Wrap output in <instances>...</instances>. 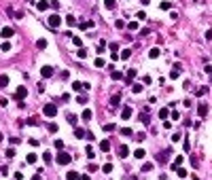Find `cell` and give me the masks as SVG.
Wrapping results in <instances>:
<instances>
[{
	"mask_svg": "<svg viewBox=\"0 0 212 180\" xmlns=\"http://www.w3.org/2000/svg\"><path fill=\"white\" fill-rule=\"evenodd\" d=\"M206 40H212V30H206Z\"/></svg>",
	"mask_w": 212,
	"mask_h": 180,
	"instance_id": "cell-61",
	"label": "cell"
},
{
	"mask_svg": "<svg viewBox=\"0 0 212 180\" xmlns=\"http://www.w3.org/2000/svg\"><path fill=\"white\" fill-rule=\"evenodd\" d=\"M140 121H142L144 125H149V123H151V119H149V114H146V112H142V114H140Z\"/></svg>",
	"mask_w": 212,
	"mask_h": 180,
	"instance_id": "cell-33",
	"label": "cell"
},
{
	"mask_svg": "<svg viewBox=\"0 0 212 180\" xmlns=\"http://www.w3.org/2000/svg\"><path fill=\"white\" fill-rule=\"evenodd\" d=\"M127 155H129V148H127L125 144H121V146H119V157H121V159H125Z\"/></svg>",
	"mask_w": 212,
	"mask_h": 180,
	"instance_id": "cell-9",
	"label": "cell"
},
{
	"mask_svg": "<svg viewBox=\"0 0 212 180\" xmlns=\"http://www.w3.org/2000/svg\"><path fill=\"white\" fill-rule=\"evenodd\" d=\"M15 180H24V174H21V172H15Z\"/></svg>",
	"mask_w": 212,
	"mask_h": 180,
	"instance_id": "cell-60",
	"label": "cell"
},
{
	"mask_svg": "<svg viewBox=\"0 0 212 180\" xmlns=\"http://www.w3.org/2000/svg\"><path fill=\"white\" fill-rule=\"evenodd\" d=\"M170 117H172V119H174V121H178V119H180V114H178V112H176V110H174V112H172V114H170Z\"/></svg>",
	"mask_w": 212,
	"mask_h": 180,
	"instance_id": "cell-57",
	"label": "cell"
},
{
	"mask_svg": "<svg viewBox=\"0 0 212 180\" xmlns=\"http://www.w3.org/2000/svg\"><path fill=\"white\" fill-rule=\"evenodd\" d=\"M34 180H42V178H40V174H34Z\"/></svg>",
	"mask_w": 212,
	"mask_h": 180,
	"instance_id": "cell-62",
	"label": "cell"
},
{
	"mask_svg": "<svg viewBox=\"0 0 212 180\" xmlns=\"http://www.w3.org/2000/svg\"><path fill=\"white\" fill-rule=\"evenodd\" d=\"M4 155H7V157H9V159H13V157H15V148H9L7 152H4Z\"/></svg>",
	"mask_w": 212,
	"mask_h": 180,
	"instance_id": "cell-46",
	"label": "cell"
},
{
	"mask_svg": "<svg viewBox=\"0 0 212 180\" xmlns=\"http://www.w3.org/2000/svg\"><path fill=\"white\" fill-rule=\"evenodd\" d=\"M159 55H161V51H159V49H157V47H153V49H151V51H149V57H151V59H157Z\"/></svg>",
	"mask_w": 212,
	"mask_h": 180,
	"instance_id": "cell-15",
	"label": "cell"
},
{
	"mask_svg": "<svg viewBox=\"0 0 212 180\" xmlns=\"http://www.w3.org/2000/svg\"><path fill=\"white\" fill-rule=\"evenodd\" d=\"M36 47H38V49H47V40H45V38H38V40H36Z\"/></svg>",
	"mask_w": 212,
	"mask_h": 180,
	"instance_id": "cell-30",
	"label": "cell"
},
{
	"mask_svg": "<svg viewBox=\"0 0 212 180\" xmlns=\"http://www.w3.org/2000/svg\"><path fill=\"white\" fill-rule=\"evenodd\" d=\"M2 140H4V136H2V134H0V142H2Z\"/></svg>",
	"mask_w": 212,
	"mask_h": 180,
	"instance_id": "cell-63",
	"label": "cell"
},
{
	"mask_svg": "<svg viewBox=\"0 0 212 180\" xmlns=\"http://www.w3.org/2000/svg\"><path fill=\"white\" fill-rule=\"evenodd\" d=\"M100 150L108 152V150H110V142H108V140H102V142H100Z\"/></svg>",
	"mask_w": 212,
	"mask_h": 180,
	"instance_id": "cell-18",
	"label": "cell"
},
{
	"mask_svg": "<svg viewBox=\"0 0 212 180\" xmlns=\"http://www.w3.org/2000/svg\"><path fill=\"white\" fill-rule=\"evenodd\" d=\"M180 138H182L180 134H174V136H172V142H178V140H180Z\"/></svg>",
	"mask_w": 212,
	"mask_h": 180,
	"instance_id": "cell-56",
	"label": "cell"
},
{
	"mask_svg": "<svg viewBox=\"0 0 212 180\" xmlns=\"http://www.w3.org/2000/svg\"><path fill=\"white\" fill-rule=\"evenodd\" d=\"M168 155H172V152H170V150L159 152V155H157V161H159V163H166V161H168Z\"/></svg>",
	"mask_w": 212,
	"mask_h": 180,
	"instance_id": "cell-12",
	"label": "cell"
},
{
	"mask_svg": "<svg viewBox=\"0 0 212 180\" xmlns=\"http://www.w3.org/2000/svg\"><path fill=\"white\" fill-rule=\"evenodd\" d=\"M94 26H96L94 21H83V24H79V28L81 30H89V28H94Z\"/></svg>",
	"mask_w": 212,
	"mask_h": 180,
	"instance_id": "cell-19",
	"label": "cell"
},
{
	"mask_svg": "<svg viewBox=\"0 0 212 180\" xmlns=\"http://www.w3.org/2000/svg\"><path fill=\"white\" fill-rule=\"evenodd\" d=\"M102 129H104V132H112V129H115V123H106Z\"/></svg>",
	"mask_w": 212,
	"mask_h": 180,
	"instance_id": "cell-39",
	"label": "cell"
},
{
	"mask_svg": "<svg viewBox=\"0 0 212 180\" xmlns=\"http://www.w3.org/2000/svg\"><path fill=\"white\" fill-rule=\"evenodd\" d=\"M129 117H132V108H129V106H125V108L121 110V119H123V121H127Z\"/></svg>",
	"mask_w": 212,
	"mask_h": 180,
	"instance_id": "cell-10",
	"label": "cell"
},
{
	"mask_svg": "<svg viewBox=\"0 0 212 180\" xmlns=\"http://www.w3.org/2000/svg\"><path fill=\"white\" fill-rule=\"evenodd\" d=\"M170 79H178V70H176V68H174L172 72H170Z\"/></svg>",
	"mask_w": 212,
	"mask_h": 180,
	"instance_id": "cell-54",
	"label": "cell"
},
{
	"mask_svg": "<svg viewBox=\"0 0 212 180\" xmlns=\"http://www.w3.org/2000/svg\"><path fill=\"white\" fill-rule=\"evenodd\" d=\"M36 161H38V155H34V152L26 157V163H36Z\"/></svg>",
	"mask_w": 212,
	"mask_h": 180,
	"instance_id": "cell-23",
	"label": "cell"
},
{
	"mask_svg": "<svg viewBox=\"0 0 212 180\" xmlns=\"http://www.w3.org/2000/svg\"><path fill=\"white\" fill-rule=\"evenodd\" d=\"M115 26H117L119 30H123V28H125V21H123V19H117V24H115Z\"/></svg>",
	"mask_w": 212,
	"mask_h": 180,
	"instance_id": "cell-43",
	"label": "cell"
},
{
	"mask_svg": "<svg viewBox=\"0 0 212 180\" xmlns=\"http://www.w3.org/2000/svg\"><path fill=\"white\" fill-rule=\"evenodd\" d=\"M66 24H68V26H74V24H77V17H74V15H68V17H66Z\"/></svg>",
	"mask_w": 212,
	"mask_h": 180,
	"instance_id": "cell-34",
	"label": "cell"
},
{
	"mask_svg": "<svg viewBox=\"0 0 212 180\" xmlns=\"http://www.w3.org/2000/svg\"><path fill=\"white\" fill-rule=\"evenodd\" d=\"M151 170H153V163H144L142 165V172H151Z\"/></svg>",
	"mask_w": 212,
	"mask_h": 180,
	"instance_id": "cell-44",
	"label": "cell"
},
{
	"mask_svg": "<svg viewBox=\"0 0 212 180\" xmlns=\"http://www.w3.org/2000/svg\"><path fill=\"white\" fill-rule=\"evenodd\" d=\"M182 146H184V152H189V148H191V144H189V140H184V144H182Z\"/></svg>",
	"mask_w": 212,
	"mask_h": 180,
	"instance_id": "cell-58",
	"label": "cell"
},
{
	"mask_svg": "<svg viewBox=\"0 0 212 180\" xmlns=\"http://www.w3.org/2000/svg\"><path fill=\"white\" fill-rule=\"evenodd\" d=\"M182 161H184V157H182V155H178L176 159H174V165H172V167H174V170H176V167H180V163H182Z\"/></svg>",
	"mask_w": 212,
	"mask_h": 180,
	"instance_id": "cell-22",
	"label": "cell"
},
{
	"mask_svg": "<svg viewBox=\"0 0 212 180\" xmlns=\"http://www.w3.org/2000/svg\"><path fill=\"white\" fill-rule=\"evenodd\" d=\"M115 4H117V0H104V7L106 9H115Z\"/></svg>",
	"mask_w": 212,
	"mask_h": 180,
	"instance_id": "cell-31",
	"label": "cell"
},
{
	"mask_svg": "<svg viewBox=\"0 0 212 180\" xmlns=\"http://www.w3.org/2000/svg\"><path fill=\"white\" fill-rule=\"evenodd\" d=\"M53 74H55V70H53L51 66H42L40 68V76H42V79H51Z\"/></svg>",
	"mask_w": 212,
	"mask_h": 180,
	"instance_id": "cell-4",
	"label": "cell"
},
{
	"mask_svg": "<svg viewBox=\"0 0 212 180\" xmlns=\"http://www.w3.org/2000/svg\"><path fill=\"white\" fill-rule=\"evenodd\" d=\"M26 95H28V89H26V87H17V91H15V100H24Z\"/></svg>",
	"mask_w": 212,
	"mask_h": 180,
	"instance_id": "cell-5",
	"label": "cell"
},
{
	"mask_svg": "<svg viewBox=\"0 0 212 180\" xmlns=\"http://www.w3.org/2000/svg\"><path fill=\"white\" fill-rule=\"evenodd\" d=\"M134 157H136V159H144L146 152H144L142 148H136V150H134Z\"/></svg>",
	"mask_w": 212,
	"mask_h": 180,
	"instance_id": "cell-21",
	"label": "cell"
},
{
	"mask_svg": "<svg viewBox=\"0 0 212 180\" xmlns=\"http://www.w3.org/2000/svg\"><path fill=\"white\" fill-rule=\"evenodd\" d=\"M85 155H87V157H89V159H94V157H96V155H94V148H91V146H87V150H85Z\"/></svg>",
	"mask_w": 212,
	"mask_h": 180,
	"instance_id": "cell-37",
	"label": "cell"
},
{
	"mask_svg": "<svg viewBox=\"0 0 212 180\" xmlns=\"http://www.w3.org/2000/svg\"><path fill=\"white\" fill-rule=\"evenodd\" d=\"M110 79L112 81H119V79H121V72H110Z\"/></svg>",
	"mask_w": 212,
	"mask_h": 180,
	"instance_id": "cell-48",
	"label": "cell"
},
{
	"mask_svg": "<svg viewBox=\"0 0 212 180\" xmlns=\"http://www.w3.org/2000/svg\"><path fill=\"white\" fill-rule=\"evenodd\" d=\"M66 180H83V176H81L79 172H68L66 174Z\"/></svg>",
	"mask_w": 212,
	"mask_h": 180,
	"instance_id": "cell-8",
	"label": "cell"
},
{
	"mask_svg": "<svg viewBox=\"0 0 212 180\" xmlns=\"http://www.w3.org/2000/svg\"><path fill=\"white\" fill-rule=\"evenodd\" d=\"M127 28L132 30V32H134V30H138V21H129V24H127Z\"/></svg>",
	"mask_w": 212,
	"mask_h": 180,
	"instance_id": "cell-38",
	"label": "cell"
},
{
	"mask_svg": "<svg viewBox=\"0 0 212 180\" xmlns=\"http://www.w3.org/2000/svg\"><path fill=\"white\" fill-rule=\"evenodd\" d=\"M119 102H121V93H115L110 97V106H119Z\"/></svg>",
	"mask_w": 212,
	"mask_h": 180,
	"instance_id": "cell-17",
	"label": "cell"
},
{
	"mask_svg": "<svg viewBox=\"0 0 212 180\" xmlns=\"http://www.w3.org/2000/svg\"><path fill=\"white\" fill-rule=\"evenodd\" d=\"M55 148H59V150L64 148V142H62V140H55Z\"/></svg>",
	"mask_w": 212,
	"mask_h": 180,
	"instance_id": "cell-55",
	"label": "cell"
},
{
	"mask_svg": "<svg viewBox=\"0 0 212 180\" xmlns=\"http://www.w3.org/2000/svg\"><path fill=\"white\" fill-rule=\"evenodd\" d=\"M108 49H110V51H117V49H119V42H110V45H108Z\"/></svg>",
	"mask_w": 212,
	"mask_h": 180,
	"instance_id": "cell-51",
	"label": "cell"
},
{
	"mask_svg": "<svg viewBox=\"0 0 212 180\" xmlns=\"http://www.w3.org/2000/svg\"><path fill=\"white\" fill-rule=\"evenodd\" d=\"M85 136H87V134H85V129H83V127H74V138H79V140H83V138H85Z\"/></svg>",
	"mask_w": 212,
	"mask_h": 180,
	"instance_id": "cell-11",
	"label": "cell"
},
{
	"mask_svg": "<svg viewBox=\"0 0 212 180\" xmlns=\"http://www.w3.org/2000/svg\"><path fill=\"white\" fill-rule=\"evenodd\" d=\"M72 89L74 91H83V89H89V85H83V83H79V81H74V83H72Z\"/></svg>",
	"mask_w": 212,
	"mask_h": 180,
	"instance_id": "cell-7",
	"label": "cell"
},
{
	"mask_svg": "<svg viewBox=\"0 0 212 180\" xmlns=\"http://www.w3.org/2000/svg\"><path fill=\"white\" fill-rule=\"evenodd\" d=\"M47 24H49V26H51V28H57V26H59V24H62V17H59V15H57V13H51V17H49V19H47Z\"/></svg>",
	"mask_w": 212,
	"mask_h": 180,
	"instance_id": "cell-3",
	"label": "cell"
},
{
	"mask_svg": "<svg viewBox=\"0 0 212 180\" xmlns=\"http://www.w3.org/2000/svg\"><path fill=\"white\" fill-rule=\"evenodd\" d=\"M77 102H79V104H87V95H79Z\"/></svg>",
	"mask_w": 212,
	"mask_h": 180,
	"instance_id": "cell-47",
	"label": "cell"
},
{
	"mask_svg": "<svg viewBox=\"0 0 212 180\" xmlns=\"http://www.w3.org/2000/svg\"><path fill=\"white\" fill-rule=\"evenodd\" d=\"M197 114L199 117H206V114H208V104H199L197 106Z\"/></svg>",
	"mask_w": 212,
	"mask_h": 180,
	"instance_id": "cell-13",
	"label": "cell"
},
{
	"mask_svg": "<svg viewBox=\"0 0 212 180\" xmlns=\"http://www.w3.org/2000/svg\"><path fill=\"white\" fill-rule=\"evenodd\" d=\"M0 51H4V53H7V51H11V42H9V40H4L2 45H0Z\"/></svg>",
	"mask_w": 212,
	"mask_h": 180,
	"instance_id": "cell-28",
	"label": "cell"
},
{
	"mask_svg": "<svg viewBox=\"0 0 212 180\" xmlns=\"http://www.w3.org/2000/svg\"><path fill=\"white\" fill-rule=\"evenodd\" d=\"M176 174L178 178H187V170H182V167H176Z\"/></svg>",
	"mask_w": 212,
	"mask_h": 180,
	"instance_id": "cell-35",
	"label": "cell"
},
{
	"mask_svg": "<svg viewBox=\"0 0 212 180\" xmlns=\"http://www.w3.org/2000/svg\"><path fill=\"white\" fill-rule=\"evenodd\" d=\"M121 134H123V136H134V132H132L129 127H123V129H121Z\"/></svg>",
	"mask_w": 212,
	"mask_h": 180,
	"instance_id": "cell-42",
	"label": "cell"
},
{
	"mask_svg": "<svg viewBox=\"0 0 212 180\" xmlns=\"http://www.w3.org/2000/svg\"><path fill=\"white\" fill-rule=\"evenodd\" d=\"M9 85V76L7 74H0V87H7Z\"/></svg>",
	"mask_w": 212,
	"mask_h": 180,
	"instance_id": "cell-26",
	"label": "cell"
},
{
	"mask_svg": "<svg viewBox=\"0 0 212 180\" xmlns=\"http://www.w3.org/2000/svg\"><path fill=\"white\" fill-rule=\"evenodd\" d=\"M91 117H94V112H91V110H89V108H85V110H83V112H81V119H83V121H89V119H91Z\"/></svg>",
	"mask_w": 212,
	"mask_h": 180,
	"instance_id": "cell-14",
	"label": "cell"
},
{
	"mask_svg": "<svg viewBox=\"0 0 212 180\" xmlns=\"http://www.w3.org/2000/svg\"><path fill=\"white\" fill-rule=\"evenodd\" d=\"M68 123L74 125V123H77V117H74V114H68Z\"/></svg>",
	"mask_w": 212,
	"mask_h": 180,
	"instance_id": "cell-52",
	"label": "cell"
},
{
	"mask_svg": "<svg viewBox=\"0 0 212 180\" xmlns=\"http://www.w3.org/2000/svg\"><path fill=\"white\" fill-rule=\"evenodd\" d=\"M42 112H45V117H55V114H57V106L55 104H45Z\"/></svg>",
	"mask_w": 212,
	"mask_h": 180,
	"instance_id": "cell-2",
	"label": "cell"
},
{
	"mask_svg": "<svg viewBox=\"0 0 212 180\" xmlns=\"http://www.w3.org/2000/svg\"><path fill=\"white\" fill-rule=\"evenodd\" d=\"M210 81H212V72H210Z\"/></svg>",
	"mask_w": 212,
	"mask_h": 180,
	"instance_id": "cell-64",
	"label": "cell"
},
{
	"mask_svg": "<svg viewBox=\"0 0 212 180\" xmlns=\"http://www.w3.org/2000/svg\"><path fill=\"white\" fill-rule=\"evenodd\" d=\"M98 49H100V53H102V51L106 49V42H104V40H100V42H98Z\"/></svg>",
	"mask_w": 212,
	"mask_h": 180,
	"instance_id": "cell-50",
	"label": "cell"
},
{
	"mask_svg": "<svg viewBox=\"0 0 212 180\" xmlns=\"http://www.w3.org/2000/svg\"><path fill=\"white\" fill-rule=\"evenodd\" d=\"M87 170H89V172H96V170H98V165H96V163H89V167H87Z\"/></svg>",
	"mask_w": 212,
	"mask_h": 180,
	"instance_id": "cell-59",
	"label": "cell"
},
{
	"mask_svg": "<svg viewBox=\"0 0 212 180\" xmlns=\"http://www.w3.org/2000/svg\"><path fill=\"white\" fill-rule=\"evenodd\" d=\"M36 9H38V11H47L49 9V0H40V2H36Z\"/></svg>",
	"mask_w": 212,
	"mask_h": 180,
	"instance_id": "cell-16",
	"label": "cell"
},
{
	"mask_svg": "<svg viewBox=\"0 0 212 180\" xmlns=\"http://www.w3.org/2000/svg\"><path fill=\"white\" fill-rule=\"evenodd\" d=\"M104 64H106L104 59H102V57H98L96 62H94V66H96V68H104Z\"/></svg>",
	"mask_w": 212,
	"mask_h": 180,
	"instance_id": "cell-32",
	"label": "cell"
},
{
	"mask_svg": "<svg viewBox=\"0 0 212 180\" xmlns=\"http://www.w3.org/2000/svg\"><path fill=\"white\" fill-rule=\"evenodd\" d=\"M142 89H144V87L140 85V83H134L132 85V93H142Z\"/></svg>",
	"mask_w": 212,
	"mask_h": 180,
	"instance_id": "cell-20",
	"label": "cell"
},
{
	"mask_svg": "<svg viewBox=\"0 0 212 180\" xmlns=\"http://www.w3.org/2000/svg\"><path fill=\"white\" fill-rule=\"evenodd\" d=\"M208 93V87H199L197 91H195V95H206Z\"/></svg>",
	"mask_w": 212,
	"mask_h": 180,
	"instance_id": "cell-36",
	"label": "cell"
},
{
	"mask_svg": "<svg viewBox=\"0 0 212 180\" xmlns=\"http://www.w3.org/2000/svg\"><path fill=\"white\" fill-rule=\"evenodd\" d=\"M13 34H15V32H13V28H9V26H7V28H2V30H0V36H2V38H11Z\"/></svg>",
	"mask_w": 212,
	"mask_h": 180,
	"instance_id": "cell-6",
	"label": "cell"
},
{
	"mask_svg": "<svg viewBox=\"0 0 212 180\" xmlns=\"http://www.w3.org/2000/svg\"><path fill=\"white\" fill-rule=\"evenodd\" d=\"M49 132L55 134V132H57V125H55V123H49Z\"/></svg>",
	"mask_w": 212,
	"mask_h": 180,
	"instance_id": "cell-49",
	"label": "cell"
},
{
	"mask_svg": "<svg viewBox=\"0 0 212 180\" xmlns=\"http://www.w3.org/2000/svg\"><path fill=\"white\" fill-rule=\"evenodd\" d=\"M159 7H161V11H170V7H172V2H161Z\"/></svg>",
	"mask_w": 212,
	"mask_h": 180,
	"instance_id": "cell-40",
	"label": "cell"
},
{
	"mask_svg": "<svg viewBox=\"0 0 212 180\" xmlns=\"http://www.w3.org/2000/svg\"><path fill=\"white\" fill-rule=\"evenodd\" d=\"M42 159H45L47 163H51V159H53V155H51V152H45V155H42Z\"/></svg>",
	"mask_w": 212,
	"mask_h": 180,
	"instance_id": "cell-45",
	"label": "cell"
},
{
	"mask_svg": "<svg viewBox=\"0 0 212 180\" xmlns=\"http://www.w3.org/2000/svg\"><path fill=\"white\" fill-rule=\"evenodd\" d=\"M72 45L74 47H81V45H83V38H81V36H72Z\"/></svg>",
	"mask_w": 212,
	"mask_h": 180,
	"instance_id": "cell-27",
	"label": "cell"
},
{
	"mask_svg": "<svg viewBox=\"0 0 212 180\" xmlns=\"http://www.w3.org/2000/svg\"><path fill=\"white\" fill-rule=\"evenodd\" d=\"M102 172H104V174H110V172H112V163H104V165H102Z\"/></svg>",
	"mask_w": 212,
	"mask_h": 180,
	"instance_id": "cell-29",
	"label": "cell"
},
{
	"mask_svg": "<svg viewBox=\"0 0 212 180\" xmlns=\"http://www.w3.org/2000/svg\"><path fill=\"white\" fill-rule=\"evenodd\" d=\"M168 117H170V110H168V108H161V110H159V119H164V121H166Z\"/></svg>",
	"mask_w": 212,
	"mask_h": 180,
	"instance_id": "cell-24",
	"label": "cell"
},
{
	"mask_svg": "<svg viewBox=\"0 0 212 180\" xmlns=\"http://www.w3.org/2000/svg\"><path fill=\"white\" fill-rule=\"evenodd\" d=\"M77 57H79V59H83V57H87V49H83V47H79V51H77Z\"/></svg>",
	"mask_w": 212,
	"mask_h": 180,
	"instance_id": "cell-25",
	"label": "cell"
},
{
	"mask_svg": "<svg viewBox=\"0 0 212 180\" xmlns=\"http://www.w3.org/2000/svg\"><path fill=\"white\" fill-rule=\"evenodd\" d=\"M134 76H136V70H127V79H129V81H132V79H134Z\"/></svg>",
	"mask_w": 212,
	"mask_h": 180,
	"instance_id": "cell-53",
	"label": "cell"
},
{
	"mask_svg": "<svg viewBox=\"0 0 212 180\" xmlns=\"http://www.w3.org/2000/svg\"><path fill=\"white\" fill-rule=\"evenodd\" d=\"M55 161L59 163V165H68V163L72 161V155H68V152H57Z\"/></svg>",
	"mask_w": 212,
	"mask_h": 180,
	"instance_id": "cell-1",
	"label": "cell"
},
{
	"mask_svg": "<svg viewBox=\"0 0 212 180\" xmlns=\"http://www.w3.org/2000/svg\"><path fill=\"white\" fill-rule=\"evenodd\" d=\"M129 55H132V51H129V49H125V51H121V59H127Z\"/></svg>",
	"mask_w": 212,
	"mask_h": 180,
	"instance_id": "cell-41",
	"label": "cell"
}]
</instances>
